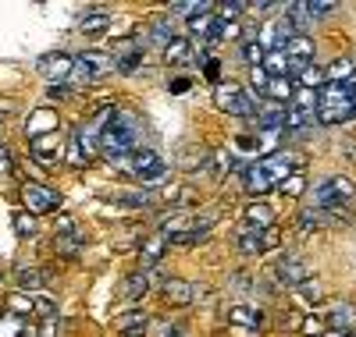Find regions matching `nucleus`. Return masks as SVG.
<instances>
[{
  "mask_svg": "<svg viewBox=\"0 0 356 337\" xmlns=\"http://www.w3.org/2000/svg\"><path fill=\"white\" fill-rule=\"evenodd\" d=\"M143 139V121L132 114V110H122L118 107L114 121L100 132L97 146H100V157L107 164H118V167H129V160L136 157V146Z\"/></svg>",
  "mask_w": 356,
  "mask_h": 337,
  "instance_id": "obj_1",
  "label": "nucleus"
},
{
  "mask_svg": "<svg viewBox=\"0 0 356 337\" xmlns=\"http://www.w3.org/2000/svg\"><path fill=\"white\" fill-rule=\"evenodd\" d=\"M292 164H300V160L285 157V153H271V157H260L253 167H246V192H250V196H264V192L278 189L289 174L300 171V167H292Z\"/></svg>",
  "mask_w": 356,
  "mask_h": 337,
  "instance_id": "obj_2",
  "label": "nucleus"
},
{
  "mask_svg": "<svg viewBox=\"0 0 356 337\" xmlns=\"http://www.w3.org/2000/svg\"><path fill=\"white\" fill-rule=\"evenodd\" d=\"M356 199V185L349 178H324V181H317L314 185V192H310V202H314V209H332V206H346V202H353Z\"/></svg>",
  "mask_w": 356,
  "mask_h": 337,
  "instance_id": "obj_3",
  "label": "nucleus"
},
{
  "mask_svg": "<svg viewBox=\"0 0 356 337\" xmlns=\"http://www.w3.org/2000/svg\"><path fill=\"white\" fill-rule=\"evenodd\" d=\"M114 71V57L104 50H86L75 57V68H72V82L75 85H93L97 78H107Z\"/></svg>",
  "mask_w": 356,
  "mask_h": 337,
  "instance_id": "obj_4",
  "label": "nucleus"
},
{
  "mask_svg": "<svg viewBox=\"0 0 356 337\" xmlns=\"http://www.w3.org/2000/svg\"><path fill=\"white\" fill-rule=\"evenodd\" d=\"M125 171H132V178H139L143 185H154V181L168 178V164H164L161 153H154V149H136V157L129 160Z\"/></svg>",
  "mask_w": 356,
  "mask_h": 337,
  "instance_id": "obj_5",
  "label": "nucleus"
},
{
  "mask_svg": "<svg viewBox=\"0 0 356 337\" xmlns=\"http://www.w3.org/2000/svg\"><path fill=\"white\" fill-rule=\"evenodd\" d=\"M214 103H218L225 114H232V117H253V114H257L253 93H246V89H239V85H218Z\"/></svg>",
  "mask_w": 356,
  "mask_h": 337,
  "instance_id": "obj_6",
  "label": "nucleus"
},
{
  "mask_svg": "<svg viewBox=\"0 0 356 337\" xmlns=\"http://www.w3.org/2000/svg\"><path fill=\"white\" fill-rule=\"evenodd\" d=\"M271 277H275V284H278V288L296 291L300 284H307V281H310V266H307L303 259H296V256H282V259L275 263V270H271Z\"/></svg>",
  "mask_w": 356,
  "mask_h": 337,
  "instance_id": "obj_7",
  "label": "nucleus"
},
{
  "mask_svg": "<svg viewBox=\"0 0 356 337\" xmlns=\"http://www.w3.org/2000/svg\"><path fill=\"white\" fill-rule=\"evenodd\" d=\"M22 199H25V209L33 213H54L57 206H61V196H57L54 189H47V185H40V181H25L22 185Z\"/></svg>",
  "mask_w": 356,
  "mask_h": 337,
  "instance_id": "obj_8",
  "label": "nucleus"
},
{
  "mask_svg": "<svg viewBox=\"0 0 356 337\" xmlns=\"http://www.w3.org/2000/svg\"><path fill=\"white\" fill-rule=\"evenodd\" d=\"M72 68H75V57L72 53H43L40 60H36V71L43 75V78H50V82H65V78H72Z\"/></svg>",
  "mask_w": 356,
  "mask_h": 337,
  "instance_id": "obj_9",
  "label": "nucleus"
},
{
  "mask_svg": "<svg viewBox=\"0 0 356 337\" xmlns=\"http://www.w3.org/2000/svg\"><path fill=\"white\" fill-rule=\"evenodd\" d=\"M225 28H228V21H221L214 11L189 18V33H193V36H203V40H214V43L225 40Z\"/></svg>",
  "mask_w": 356,
  "mask_h": 337,
  "instance_id": "obj_10",
  "label": "nucleus"
},
{
  "mask_svg": "<svg viewBox=\"0 0 356 337\" xmlns=\"http://www.w3.org/2000/svg\"><path fill=\"white\" fill-rule=\"evenodd\" d=\"M29 153H33L40 164H57V157H61V139H57V132L29 139Z\"/></svg>",
  "mask_w": 356,
  "mask_h": 337,
  "instance_id": "obj_11",
  "label": "nucleus"
},
{
  "mask_svg": "<svg viewBox=\"0 0 356 337\" xmlns=\"http://www.w3.org/2000/svg\"><path fill=\"white\" fill-rule=\"evenodd\" d=\"M232 327H246V330H260L264 327V309H253V305H232L225 313Z\"/></svg>",
  "mask_w": 356,
  "mask_h": 337,
  "instance_id": "obj_12",
  "label": "nucleus"
},
{
  "mask_svg": "<svg viewBox=\"0 0 356 337\" xmlns=\"http://www.w3.org/2000/svg\"><path fill=\"white\" fill-rule=\"evenodd\" d=\"M235 249H239L243 256H260L264 252L260 227H253V224H239V227H235Z\"/></svg>",
  "mask_w": 356,
  "mask_h": 337,
  "instance_id": "obj_13",
  "label": "nucleus"
},
{
  "mask_svg": "<svg viewBox=\"0 0 356 337\" xmlns=\"http://www.w3.org/2000/svg\"><path fill=\"white\" fill-rule=\"evenodd\" d=\"M161 295H164V302H171V305H189L193 302V284L189 281H182V277H168L164 281V288H161Z\"/></svg>",
  "mask_w": 356,
  "mask_h": 337,
  "instance_id": "obj_14",
  "label": "nucleus"
},
{
  "mask_svg": "<svg viewBox=\"0 0 356 337\" xmlns=\"http://www.w3.org/2000/svg\"><path fill=\"white\" fill-rule=\"evenodd\" d=\"M168 252V234H150V238H146L143 241V249H139V263H143V270L146 266H154V263H161V256Z\"/></svg>",
  "mask_w": 356,
  "mask_h": 337,
  "instance_id": "obj_15",
  "label": "nucleus"
},
{
  "mask_svg": "<svg viewBox=\"0 0 356 337\" xmlns=\"http://www.w3.org/2000/svg\"><path fill=\"white\" fill-rule=\"evenodd\" d=\"M82 245H86V231H79V234H54V252L61 259H79Z\"/></svg>",
  "mask_w": 356,
  "mask_h": 337,
  "instance_id": "obj_16",
  "label": "nucleus"
},
{
  "mask_svg": "<svg viewBox=\"0 0 356 337\" xmlns=\"http://www.w3.org/2000/svg\"><path fill=\"white\" fill-rule=\"evenodd\" d=\"M282 15L292 21L296 36H307V28L314 25V18H310V11H307V4H303V0H296V4H285V8H282Z\"/></svg>",
  "mask_w": 356,
  "mask_h": 337,
  "instance_id": "obj_17",
  "label": "nucleus"
},
{
  "mask_svg": "<svg viewBox=\"0 0 356 337\" xmlns=\"http://www.w3.org/2000/svg\"><path fill=\"white\" fill-rule=\"evenodd\" d=\"M164 60L168 64H189L193 60V43L182 36H171V43L164 46Z\"/></svg>",
  "mask_w": 356,
  "mask_h": 337,
  "instance_id": "obj_18",
  "label": "nucleus"
},
{
  "mask_svg": "<svg viewBox=\"0 0 356 337\" xmlns=\"http://www.w3.org/2000/svg\"><path fill=\"white\" fill-rule=\"evenodd\" d=\"M15 281H18L22 291H40V288L50 281V273H47V270H36V266H22V270L15 273Z\"/></svg>",
  "mask_w": 356,
  "mask_h": 337,
  "instance_id": "obj_19",
  "label": "nucleus"
},
{
  "mask_svg": "<svg viewBox=\"0 0 356 337\" xmlns=\"http://www.w3.org/2000/svg\"><path fill=\"white\" fill-rule=\"evenodd\" d=\"M246 224H253V227H260V231H264V227H275V209L267 206V202H260V199L250 202V206H246Z\"/></svg>",
  "mask_w": 356,
  "mask_h": 337,
  "instance_id": "obj_20",
  "label": "nucleus"
},
{
  "mask_svg": "<svg viewBox=\"0 0 356 337\" xmlns=\"http://www.w3.org/2000/svg\"><path fill=\"white\" fill-rule=\"evenodd\" d=\"M139 64H143V46H136V43L125 46L122 53H114V68H118V71H125V75H132Z\"/></svg>",
  "mask_w": 356,
  "mask_h": 337,
  "instance_id": "obj_21",
  "label": "nucleus"
},
{
  "mask_svg": "<svg viewBox=\"0 0 356 337\" xmlns=\"http://www.w3.org/2000/svg\"><path fill=\"white\" fill-rule=\"evenodd\" d=\"M324 85H328V78H324V68H317V64H310L296 75V89H314V93H321Z\"/></svg>",
  "mask_w": 356,
  "mask_h": 337,
  "instance_id": "obj_22",
  "label": "nucleus"
},
{
  "mask_svg": "<svg viewBox=\"0 0 356 337\" xmlns=\"http://www.w3.org/2000/svg\"><path fill=\"white\" fill-rule=\"evenodd\" d=\"M146 323H150V316H146L143 309H136V313L118 316V320H114V330H118V334H143Z\"/></svg>",
  "mask_w": 356,
  "mask_h": 337,
  "instance_id": "obj_23",
  "label": "nucleus"
},
{
  "mask_svg": "<svg viewBox=\"0 0 356 337\" xmlns=\"http://www.w3.org/2000/svg\"><path fill=\"white\" fill-rule=\"evenodd\" d=\"M328 320H332V330H353L356 327V309H353V305H335V309H328Z\"/></svg>",
  "mask_w": 356,
  "mask_h": 337,
  "instance_id": "obj_24",
  "label": "nucleus"
},
{
  "mask_svg": "<svg viewBox=\"0 0 356 337\" xmlns=\"http://www.w3.org/2000/svg\"><path fill=\"white\" fill-rule=\"evenodd\" d=\"M107 25H111V15H107V11H93V15L82 18L79 28H82V36H104Z\"/></svg>",
  "mask_w": 356,
  "mask_h": 337,
  "instance_id": "obj_25",
  "label": "nucleus"
},
{
  "mask_svg": "<svg viewBox=\"0 0 356 337\" xmlns=\"http://www.w3.org/2000/svg\"><path fill=\"white\" fill-rule=\"evenodd\" d=\"M267 96H271L275 103H289L296 96V82L292 78H271L267 82Z\"/></svg>",
  "mask_w": 356,
  "mask_h": 337,
  "instance_id": "obj_26",
  "label": "nucleus"
},
{
  "mask_svg": "<svg viewBox=\"0 0 356 337\" xmlns=\"http://www.w3.org/2000/svg\"><path fill=\"white\" fill-rule=\"evenodd\" d=\"M65 164H68V167H75V171L89 167V157H86V149H82L79 135H72V139H68V146H65Z\"/></svg>",
  "mask_w": 356,
  "mask_h": 337,
  "instance_id": "obj_27",
  "label": "nucleus"
},
{
  "mask_svg": "<svg viewBox=\"0 0 356 337\" xmlns=\"http://www.w3.org/2000/svg\"><path fill=\"white\" fill-rule=\"evenodd\" d=\"M125 298H143L146 291H150V273H146V270H139V273H132V277L125 281Z\"/></svg>",
  "mask_w": 356,
  "mask_h": 337,
  "instance_id": "obj_28",
  "label": "nucleus"
},
{
  "mask_svg": "<svg viewBox=\"0 0 356 337\" xmlns=\"http://www.w3.org/2000/svg\"><path fill=\"white\" fill-rule=\"evenodd\" d=\"M257 128L260 132H285V110H264V114H257Z\"/></svg>",
  "mask_w": 356,
  "mask_h": 337,
  "instance_id": "obj_29",
  "label": "nucleus"
},
{
  "mask_svg": "<svg viewBox=\"0 0 356 337\" xmlns=\"http://www.w3.org/2000/svg\"><path fill=\"white\" fill-rule=\"evenodd\" d=\"M324 78H328V82H346V78H353V60H349V57L332 60V64L324 68Z\"/></svg>",
  "mask_w": 356,
  "mask_h": 337,
  "instance_id": "obj_30",
  "label": "nucleus"
},
{
  "mask_svg": "<svg viewBox=\"0 0 356 337\" xmlns=\"http://www.w3.org/2000/svg\"><path fill=\"white\" fill-rule=\"evenodd\" d=\"M15 234L18 238H33L36 234V217H33V213H29V209H22V213H15Z\"/></svg>",
  "mask_w": 356,
  "mask_h": 337,
  "instance_id": "obj_31",
  "label": "nucleus"
},
{
  "mask_svg": "<svg viewBox=\"0 0 356 337\" xmlns=\"http://www.w3.org/2000/svg\"><path fill=\"white\" fill-rule=\"evenodd\" d=\"M118 202L129 206V209H146V206L154 202V192H122V196H118Z\"/></svg>",
  "mask_w": 356,
  "mask_h": 337,
  "instance_id": "obj_32",
  "label": "nucleus"
},
{
  "mask_svg": "<svg viewBox=\"0 0 356 337\" xmlns=\"http://www.w3.org/2000/svg\"><path fill=\"white\" fill-rule=\"evenodd\" d=\"M292 298L300 302V305H314V302L321 298V284H317V281H307V284H300V288L292 291Z\"/></svg>",
  "mask_w": 356,
  "mask_h": 337,
  "instance_id": "obj_33",
  "label": "nucleus"
},
{
  "mask_svg": "<svg viewBox=\"0 0 356 337\" xmlns=\"http://www.w3.org/2000/svg\"><path fill=\"white\" fill-rule=\"evenodd\" d=\"M29 330L22 327V316H15V313H8L4 320H0V337H25Z\"/></svg>",
  "mask_w": 356,
  "mask_h": 337,
  "instance_id": "obj_34",
  "label": "nucleus"
},
{
  "mask_svg": "<svg viewBox=\"0 0 356 337\" xmlns=\"http://www.w3.org/2000/svg\"><path fill=\"white\" fill-rule=\"evenodd\" d=\"M303 189H307V178H303L300 171L289 174V178L282 181V185H278V192H282V196H303Z\"/></svg>",
  "mask_w": 356,
  "mask_h": 337,
  "instance_id": "obj_35",
  "label": "nucleus"
},
{
  "mask_svg": "<svg viewBox=\"0 0 356 337\" xmlns=\"http://www.w3.org/2000/svg\"><path fill=\"white\" fill-rule=\"evenodd\" d=\"M8 309H11L15 316L33 313V295H25V291H22V295H11V298H8Z\"/></svg>",
  "mask_w": 356,
  "mask_h": 337,
  "instance_id": "obj_36",
  "label": "nucleus"
},
{
  "mask_svg": "<svg viewBox=\"0 0 356 337\" xmlns=\"http://www.w3.org/2000/svg\"><path fill=\"white\" fill-rule=\"evenodd\" d=\"M150 43H157L161 50L171 43V21H154V33H150Z\"/></svg>",
  "mask_w": 356,
  "mask_h": 337,
  "instance_id": "obj_37",
  "label": "nucleus"
},
{
  "mask_svg": "<svg viewBox=\"0 0 356 337\" xmlns=\"http://www.w3.org/2000/svg\"><path fill=\"white\" fill-rule=\"evenodd\" d=\"M267 82H271V75H267L264 68H253V75H250V89L257 96H267Z\"/></svg>",
  "mask_w": 356,
  "mask_h": 337,
  "instance_id": "obj_38",
  "label": "nucleus"
},
{
  "mask_svg": "<svg viewBox=\"0 0 356 337\" xmlns=\"http://www.w3.org/2000/svg\"><path fill=\"white\" fill-rule=\"evenodd\" d=\"M243 60H250L253 68L264 64V46L260 43H243Z\"/></svg>",
  "mask_w": 356,
  "mask_h": 337,
  "instance_id": "obj_39",
  "label": "nucleus"
},
{
  "mask_svg": "<svg viewBox=\"0 0 356 337\" xmlns=\"http://www.w3.org/2000/svg\"><path fill=\"white\" fill-rule=\"evenodd\" d=\"M214 15H218L221 21L239 18V15H246V4H218V8H214Z\"/></svg>",
  "mask_w": 356,
  "mask_h": 337,
  "instance_id": "obj_40",
  "label": "nucleus"
},
{
  "mask_svg": "<svg viewBox=\"0 0 356 337\" xmlns=\"http://www.w3.org/2000/svg\"><path fill=\"white\" fill-rule=\"evenodd\" d=\"M61 330H65V323L57 320V316H50V320H43V327H40V337H61Z\"/></svg>",
  "mask_w": 356,
  "mask_h": 337,
  "instance_id": "obj_41",
  "label": "nucleus"
},
{
  "mask_svg": "<svg viewBox=\"0 0 356 337\" xmlns=\"http://www.w3.org/2000/svg\"><path fill=\"white\" fill-rule=\"evenodd\" d=\"M307 11H310V18H328V15H335L339 8H335V4H314V0H310Z\"/></svg>",
  "mask_w": 356,
  "mask_h": 337,
  "instance_id": "obj_42",
  "label": "nucleus"
},
{
  "mask_svg": "<svg viewBox=\"0 0 356 337\" xmlns=\"http://www.w3.org/2000/svg\"><path fill=\"white\" fill-rule=\"evenodd\" d=\"M278 241H282L278 227H264V231H260V245H264V249H275Z\"/></svg>",
  "mask_w": 356,
  "mask_h": 337,
  "instance_id": "obj_43",
  "label": "nucleus"
},
{
  "mask_svg": "<svg viewBox=\"0 0 356 337\" xmlns=\"http://www.w3.org/2000/svg\"><path fill=\"white\" fill-rule=\"evenodd\" d=\"M300 330L303 334H324V323L321 320H307V323H300Z\"/></svg>",
  "mask_w": 356,
  "mask_h": 337,
  "instance_id": "obj_44",
  "label": "nucleus"
},
{
  "mask_svg": "<svg viewBox=\"0 0 356 337\" xmlns=\"http://www.w3.org/2000/svg\"><path fill=\"white\" fill-rule=\"evenodd\" d=\"M168 89H171V93H186V89H189V78H171Z\"/></svg>",
  "mask_w": 356,
  "mask_h": 337,
  "instance_id": "obj_45",
  "label": "nucleus"
},
{
  "mask_svg": "<svg viewBox=\"0 0 356 337\" xmlns=\"http://www.w3.org/2000/svg\"><path fill=\"white\" fill-rule=\"evenodd\" d=\"M47 93H50V100H65L68 96V85H50Z\"/></svg>",
  "mask_w": 356,
  "mask_h": 337,
  "instance_id": "obj_46",
  "label": "nucleus"
},
{
  "mask_svg": "<svg viewBox=\"0 0 356 337\" xmlns=\"http://www.w3.org/2000/svg\"><path fill=\"white\" fill-rule=\"evenodd\" d=\"M218 71H221V68H218V60H207V78L218 82Z\"/></svg>",
  "mask_w": 356,
  "mask_h": 337,
  "instance_id": "obj_47",
  "label": "nucleus"
},
{
  "mask_svg": "<svg viewBox=\"0 0 356 337\" xmlns=\"http://www.w3.org/2000/svg\"><path fill=\"white\" fill-rule=\"evenodd\" d=\"M161 337H186V327H171V330H164Z\"/></svg>",
  "mask_w": 356,
  "mask_h": 337,
  "instance_id": "obj_48",
  "label": "nucleus"
},
{
  "mask_svg": "<svg viewBox=\"0 0 356 337\" xmlns=\"http://www.w3.org/2000/svg\"><path fill=\"white\" fill-rule=\"evenodd\" d=\"M321 337H349V334H346V330H332V327H328V330H324Z\"/></svg>",
  "mask_w": 356,
  "mask_h": 337,
  "instance_id": "obj_49",
  "label": "nucleus"
},
{
  "mask_svg": "<svg viewBox=\"0 0 356 337\" xmlns=\"http://www.w3.org/2000/svg\"><path fill=\"white\" fill-rule=\"evenodd\" d=\"M25 337H36V334H33V330H29V334H25Z\"/></svg>",
  "mask_w": 356,
  "mask_h": 337,
  "instance_id": "obj_50",
  "label": "nucleus"
},
{
  "mask_svg": "<svg viewBox=\"0 0 356 337\" xmlns=\"http://www.w3.org/2000/svg\"><path fill=\"white\" fill-rule=\"evenodd\" d=\"M0 121H4V110H0Z\"/></svg>",
  "mask_w": 356,
  "mask_h": 337,
  "instance_id": "obj_51",
  "label": "nucleus"
}]
</instances>
